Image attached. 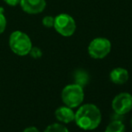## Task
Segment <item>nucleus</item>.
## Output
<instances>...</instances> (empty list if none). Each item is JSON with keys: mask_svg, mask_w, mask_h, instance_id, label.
Segmentation results:
<instances>
[{"mask_svg": "<svg viewBox=\"0 0 132 132\" xmlns=\"http://www.w3.org/2000/svg\"><path fill=\"white\" fill-rule=\"evenodd\" d=\"M75 123L80 129L92 130L99 127L101 121V113L100 109L92 103L83 104L75 113Z\"/></svg>", "mask_w": 132, "mask_h": 132, "instance_id": "1", "label": "nucleus"}, {"mask_svg": "<svg viewBox=\"0 0 132 132\" xmlns=\"http://www.w3.org/2000/svg\"><path fill=\"white\" fill-rule=\"evenodd\" d=\"M9 47L11 51L18 56H25L29 54L32 49V42L26 33L16 31L9 37Z\"/></svg>", "mask_w": 132, "mask_h": 132, "instance_id": "2", "label": "nucleus"}, {"mask_svg": "<svg viewBox=\"0 0 132 132\" xmlns=\"http://www.w3.org/2000/svg\"><path fill=\"white\" fill-rule=\"evenodd\" d=\"M84 99L83 88L76 84L66 85L62 92V100L66 106L76 108L81 104Z\"/></svg>", "mask_w": 132, "mask_h": 132, "instance_id": "3", "label": "nucleus"}, {"mask_svg": "<svg viewBox=\"0 0 132 132\" xmlns=\"http://www.w3.org/2000/svg\"><path fill=\"white\" fill-rule=\"evenodd\" d=\"M55 31L64 37H70L75 32L76 23L71 15L67 14H60L54 17Z\"/></svg>", "mask_w": 132, "mask_h": 132, "instance_id": "4", "label": "nucleus"}, {"mask_svg": "<svg viewBox=\"0 0 132 132\" xmlns=\"http://www.w3.org/2000/svg\"><path fill=\"white\" fill-rule=\"evenodd\" d=\"M111 43L106 38H95L91 42L88 47L89 55L95 59H104L110 52Z\"/></svg>", "mask_w": 132, "mask_h": 132, "instance_id": "5", "label": "nucleus"}, {"mask_svg": "<svg viewBox=\"0 0 132 132\" xmlns=\"http://www.w3.org/2000/svg\"><path fill=\"white\" fill-rule=\"evenodd\" d=\"M112 109L119 115L129 112L132 109V95L129 93H121L116 95L112 101Z\"/></svg>", "mask_w": 132, "mask_h": 132, "instance_id": "6", "label": "nucleus"}, {"mask_svg": "<svg viewBox=\"0 0 132 132\" xmlns=\"http://www.w3.org/2000/svg\"><path fill=\"white\" fill-rule=\"evenodd\" d=\"M20 5L25 13L36 14L42 13L46 6L45 0H21Z\"/></svg>", "mask_w": 132, "mask_h": 132, "instance_id": "7", "label": "nucleus"}, {"mask_svg": "<svg viewBox=\"0 0 132 132\" xmlns=\"http://www.w3.org/2000/svg\"><path fill=\"white\" fill-rule=\"evenodd\" d=\"M54 114H55V118L59 121L62 122V123H70V122L73 121L74 118H75V113L73 112L72 108L68 107V106L59 107L55 111Z\"/></svg>", "mask_w": 132, "mask_h": 132, "instance_id": "8", "label": "nucleus"}, {"mask_svg": "<svg viewBox=\"0 0 132 132\" xmlns=\"http://www.w3.org/2000/svg\"><path fill=\"white\" fill-rule=\"evenodd\" d=\"M109 78L116 85H123L129 79V72L122 68H114L109 74Z\"/></svg>", "mask_w": 132, "mask_h": 132, "instance_id": "9", "label": "nucleus"}, {"mask_svg": "<svg viewBox=\"0 0 132 132\" xmlns=\"http://www.w3.org/2000/svg\"><path fill=\"white\" fill-rule=\"evenodd\" d=\"M73 79H74V84L80 85L83 88V86L87 85L89 81V76L84 70H77L76 72H74V76H73Z\"/></svg>", "mask_w": 132, "mask_h": 132, "instance_id": "10", "label": "nucleus"}, {"mask_svg": "<svg viewBox=\"0 0 132 132\" xmlns=\"http://www.w3.org/2000/svg\"><path fill=\"white\" fill-rule=\"evenodd\" d=\"M105 132H125V126L120 120H114L107 126Z\"/></svg>", "mask_w": 132, "mask_h": 132, "instance_id": "11", "label": "nucleus"}, {"mask_svg": "<svg viewBox=\"0 0 132 132\" xmlns=\"http://www.w3.org/2000/svg\"><path fill=\"white\" fill-rule=\"evenodd\" d=\"M44 132H69V130L66 127H64L62 124L53 123L48 126Z\"/></svg>", "mask_w": 132, "mask_h": 132, "instance_id": "12", "label": "nucleus"}, {"mask_svg": "<svg viewBox=\"0 0 132 132\" xmlns=\"http://www.w3.org/2000/svg\"><path fill=\"white\" fill-rule=\"evenodd\" d=\"M42 23L44 27L51 28L53 26V24H54V17H53V16H51V15L44 16V17L43 18Z\"/></svg>", "mask_w": 132, "mask_h": 132, "instance_id": "13", "label": "nucleus"}, {"mask_svg": "<svg viewBox=\"0 0 132 132\" xmlns=\"http://www.w3.org/2000/svg\"><path fill=\"white\" fill-rule=\"evenodd\" d=\"M5 27H6V19L3 14V9L0 7V34L5 31Z\"/></svg>", "mask_w": 132, "mask_h": 132, "instance_id": "14", "label": "nucleus"}, {"mask_svg": "<svg viewBox=\"0 0 132 132\" xmlns=\"http://www.w3.org/2000/svg\"><path fill=\"white\" fill-rule=\"evenodd\" d=\"M29 54H30L31 57H33V59H40V57H42V51H41L39 48L32 47Z\"/></svg>", "mask_w": 132, "mask_h": 132, "instance_id": "15", "label": "nucleus"}, {"mask_svg": "<svg viewBox=\"0 0 132 132\" xmlns=\"http://www.w3.org/2000/svg\"><path fill=\"white\" fill-rule=\"evenodd\" d=\"M5 4H7L8 5H11V6H16L18 4H20V1L21 0H4Z\"/></svg>", "mask_w": 132, "mask_h": 132, "instance_id": "16", "label": "nucleus"}, {"mask_svg": "<svg viewBox=\"0 0 132 132\" xmlns=\"http://www.w3.org/2000/svg\"><path fill=\"white\" fill-rule=\"evenodd\" d=\"M23 132H40L35 127H28L25 129Z\"/></svg>", "mask_w": 132, "mask_h": 132, "instance_id": "17", "label": "nucleus"}, {"mask_svg": "<svg viewBox=\"0 0 132 132\" xmlns=\"http://www.w3.org/2000/svg\"><path fill=\"white\" fill-rule=\"evenodd\" d=\"M131 126H132V119H131Z\"/></svg>", "mask_w": 132, "mask_h": 132, "instance_id": "18", "label": "nucleus"}]
</instances>
